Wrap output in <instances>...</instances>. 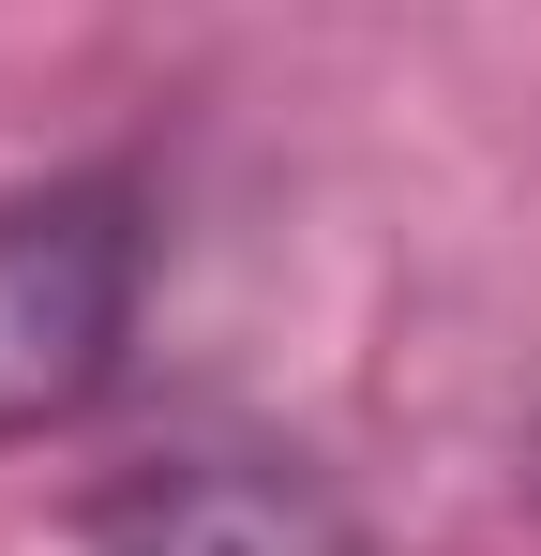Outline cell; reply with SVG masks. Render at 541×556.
I'll list each match as a JSON object with an SVG mask.
<instances>
[{
	"instance_id": "6da1fadb",
	"label": "cell",
	"mask_w": 541,
	"mask_h": 556,
	"mask_svg": "<svg viewBox=\"0 0 541 556\" xmlns=\"http://www.w3.org/2000/svg\"><path fill=\"white\" fill-rule=\"evenodd\" d=\"M151 286H166V195L136 151L0 181V452L90 437L136 391Z\"/></svg>"
},
{
	"instance_id": "7a4b0ae2",
	"label": "cell",
	"mask_w": 541,
	"mask_h": 556,
	"mask_svg": "<svg viewBox=\"0 0 541 556\" xmlns=\"http://www.w3.org/2000/svg\"><path fill=\"white\" fill-rule=\"evenodd\" d=\"M76 556H376V511L316 437L166 421L76 481Z\"/></svg>"
},
{
	"instance_id": "3957f363",
	"label": "cell",
	"mask_w": 541,
	"mask_h": 556,
	"mask_svg": "<svg viewBox=\"0 0 541 556\" xmlns=\"http://www.w3.org/2000/svg\"><path fill=\"white\" fill-rule=\"evenodd\" d=\"M512 481H527V511H541V406H527V437H512Z\"/></svg>"
}]
</instances>
